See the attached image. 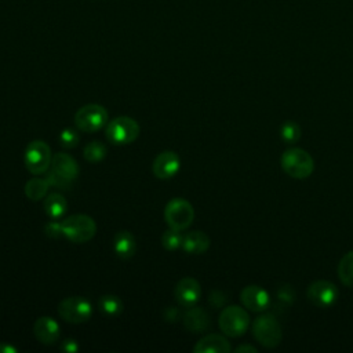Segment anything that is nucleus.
<instances>
[{
    "instance_id": "1",
    "label": "nucleus",
    "mask_w": 353,
    "mask_h": 353,
    "mask_svg": "<svg viewBox=\"0 0 353 353\" xmlns=\"http://www.w3.org/2000/svg\"><path fill=\"white\" fill-rule=\"evenodd\" d=\"M280 164L283 171L294 179H306L314 170V160L302 148H288L283 152Z\"/></svg>"
},
{
    "instance_id": "2",
    "label": "nucleus",
    "mask_w": 353,
    "mask_h": 353,
    "mask_svg": "<svg viewBox=\"0 0 353 353\" xmlns=\"http://www.w3.org/2000/svg\"><path fill=\"white\" fill-rule=\"evenodd\" d=\"M61 232L72 243H87L95 236L97 223L85 214H74L61 221Z\"/></svg>"
},
{
    "instance_id": "3",
    "label": "nucleus",
    "mask_w": 353,
    "mask_h": 353,
    "mask_svg": "<svg viewBox=\"0 0 353 353\" xmlns=\"http://www.w3.org/2000/svg\"><path fill=\"white\" fill-rule=\"evenodd\" d=\"M251 330L255 341L268 349L276 347L283 339L281 325L277 319L270 313H263L258 316L254 320Z\"/></svg>"
},
{
    "instance_id": "4",
    "label": "nucleus",
    "mask_w": 353,
    "mask_h": 353,
    "mask_svg": "<svg viewBox=\"0 0 353 353\" xmlns=\"http://www.w3.org/2000/svg\"><path fill=\"white\" fill-rule=\"evenodd\" d=\"M106 139L113 145L132 143L139 135V124L130 116H119L105 125Z\"/></svg>"
},
{
    "instance_id": "5",
    "label": "nucleus",
    "mask_w": 353,
    "mask_h": 353,
    "mask_svg": "<svg viewBox=\"0 0 353 353\" xmlns=\"http://www.w3.org/2000/svg\"><path fill=\"white\" fill-rule=\"evenodd\" d=\"M250 314L245 309L237 305H230L221 312L218 325L225 335L237 338L245 334L250 327Z\"/></svg>"
},
{
    "instance_id": "6",
    "label": "nucleus",
    "mask_w": 353,
    "mask_h": 353,
    "mask_svg": "<svg viewBox=\"0 0 353 353\" xmlns=\"http://www.w3.org/2000/svg\"><path fill=\"white\" fill-rule=\"evenodd\" d=\"M51 148L44 141H32L25 148L23 163L26 170L33 175L46 174L51 165Z\"/></svg>"
},
{
    "instance_id": "7",
    "label": "nucleus",
    "mask_w": 353,
    "mask_h": 353,
    "mask_svg": "<svg viewBox=\"0 0 353 353\" xmlns=\"http://www.w3.org/2000/svg\"><path fill=\"white\" fill-rule=\"evenodd\" d=\"M108 121L106 109L98 103H87L74 113V125L79 131L87 134L105 128Z\"/></svg>"
},
{
    "instance_id": "8",
    "label": "nucleus",
    "mask_w": 353,
    "mask_h": 353,
    "mask_svg": "<svg viewBox=\"0 0 353 353\" xmlns=\"http://www.w3.org/2000/svg\"><path fill=\"white\" fill-rule=\"evenodd\" d=\"M164 219L168 228L183 232L192 225L194 219V208L185 199H171L164 208Z\"/></svg>"
},
{
    "instance_id": "9",
    "label": "nucleus",
    "mask_w": 353,
    "mask_h": 353,
    "mask_svg": "<svg viewBox=\"0 0 353 353\" xmlns=\"http://www.w3.org/2000/svg\"><path fill=\"white\" fill-rule=\"evenodd\" d=\"M59 316L72 324L85 323L92 314V305L84 296H68L58 305Z\"/></svg>"
},
{
    "instance_id": "10",
    "label": "nucleus",
    "mask_w": 353,
    "mask_h": 353,
    "mask_svg": "<svg viewBox=\"0 0 353 353\" xmlns=\"http://www.w3.org/2000/svg\"><path fill=\"white\" fill-rule=\"evenodd\" d=\"M306 296L314 306L325 309L336 302L339 291L338 287L328 280H316L309 284L306 290Z\"/></svg>"
},
{
    "instance_id": "11",
    "label": "nucleus",
    "mask_w": 353,
    "mask_h": 353,
    "mask_svg": "<svg viewBox=\"0 0 353 353\" xmlns=\"http://www.w3.org/2000/svg\"><path fill=\"white\" fill-rule=\"evenodd\" d=\"M48 171L58 176L68 188H72L73 181L79 176V164L70 154L59 152L52 154Z\"/></svg>"
},
{
    "instance_id": "12",
    "label": "nucleus",
    "mask_w": 353,
    "mask_h": 353,
    "mask_svg": "<svg viewBox=\"0 0 353 353\" xmlns=\"http://www.w3.org/2000/svg\"><path fill=\"white\" fill-rule=\"evenodd\" d=\"M240 301H241V303L245 309L259 313V312H263L269 307L270 295L261 285L251 284V285H247L241 290Z\"/></svg>"
},
{
    "instance_id": "13",
    "label": "nucleus",
    "mask_w": 353,
    "mask_h": 353,
    "mask_svg": "<svg viewBox=\"0 0 353 353\" xmlns=\"http://www.w3.org/2000/svg\"><path fill=\"white\" fill-rule=\"evenodd\" d=\"M174 296L175 301L183 307L194 306L201 296L200 283L193 277L181 279L174 288Z\"/></svg>"
},
{
    "instance_id": "14",
    "label": "nucleus",
    "mask_w": 353,
    "mask_h": 353,
    "mask_svg": "<svg viewBox=\"0 0 353 353\" xmlns=\"http://www.w3.org/2000/svg\"><path fill=\"white\" fill-rule=\"evenodd\" d=\"M181 167L179 156L172 150H164L156 156L152 164V170L156 178L170 179L172 178Z\"/></svg>"
},
{
    "instance_id": "15",
    "label": "nucleus",
    "mask_w": 353,
    "mask_h": 353,
    "mask_svg": "<svg viewBox=\"0 0 353 353\" xmlns=\"http://www.w3.org/2000/svg\"><path fill=\"white\" fill-rule=\"evenodd\" d=\"M33 332L39 342L44 345H52L59 338L61 327L55 319L50 316H43L34 321Z\"/></svg>"
},
{
    "instance_id": "16",
    "label": "nucleus",
    "mask_w": 353,
    "mask_h": 353,
    "mask_svg": "<svg viewBox=\"0 0 353 353\" xmlns=\"http://www.w3.org/2000/svg\"><path fill=\"white\" fill-rule=\"evenodd\" d=\"M182 323L189 332L200 334V332H204L208 330L211 320H210L208 313L203 307L190 306L182 314Z\"/></svg>"
},
{
    "instance_id": "17",
    "label": "nucleus",
    "mask_w": 353,
    "mask_h": 353,
    "mask_svg": "<svg viewBox=\"0 0 353 353\" xmlns=\"http://www.w3.org/2000/svg\"><path fill=\"white\" fill-rule=\"evenodd\" d=\"M232 350L229 341L219 334L203 336L193 347L194 353H229Z\"/></svg>"
},
{
    "instance_id": "18",
    "label": "nucleus",
    "mask_w": 353,
    "mask_h": 353,
    "mask_svg": "<svg viewBox=\"0 0 353 353\" xmlns=\"http://www.w3.org/2000/svg\"><path fill=\"white\" fill-rule=\"evenodd\" d=\"M210 237L201 232V230H192L188 233H183L182 237V250L188 254H203L210 247Z\"/></svg>"
},
{
    "instance_id": "19",
    "label": "nucleus",
    "mask_w": 353,
    "mask_h": 353,
    "mask_svg": "<svg viewBox=\"0 0 353 353\" xmlns=\"http://www.w3.org/2000/svg\"><path fill=\"white\" fill-rule=\"evenodd\" d=\"M113 250L116 255L121 259L131 258L137 250V243L132 233L128 230L117 232L113 239Z\"/></svg>"
},
{
    "instance_id": "20",
    "label": "nucleus",
    "mask_w": 353,
    "mask_h": 353,
    "mask_svg": "<svg viewBox=\"0 0 353 353\" xmlns=\"http://www.w3.org/2000/svg\"><path fill=\"white\" fill-rule=\"evenodd\" d=\"M43 207H44L46 214L51 219H59L65 215V212L68 210V201L61 193H48L44 197Z\"/></svg>"
},
{
    "instance_id": "21",
    "label": "nucleus",
    "mask_w": 353,
    "mask_h": 353,
    "mask_svg": "<svg viewBox=\"0 0 353 353\" xmlns=\"http://www.w3.org/2000/svg\"><path fill=\"white\" fill-rule=\"evenodd\" d=\"M51 185L48 183V181L46 178H40V176H34L30 178L26 183H25V194L28 199L37 201L44 199L48 194V188Z\"/></svg>"
},
{
    "instance_id": "22",
    "label": "nucleus",
    "mask_w": 353,
    "mask_h": 353,
    "mask_svg": "<svg viewBox=\"0 0 353 353\" xmlns=\"http://www.w3.org/2000/svg\"><path fill=\"white\" fill-rule=\"evenodd\" d=\"M336 272L342 284L346 287H353V250L341 258Z\"/></svg>"
},
{
    "instance_id": "23",
    "label": "nucleus",
    "mask_w": 353,
    "mask_h": 353,
    "mask_svg": "<svg viewBox=\"0 0 353 353\" xmlns=\"http://www.w3.org/2000/svg\"><path fill=\"white\" fill-rule=\"evenodd\" d=\"M98 307L103 314L113 317V316H119L123 312V302L119 296L108 294V295H102L98 299Z\"/></svg>"
},
{
    "instance_id": "24",
    "label": "nucleus",
    "mask_w": 353,
    "mask_h": 353,
    "mask_svg": "<svg viewBox=\"0 0 353 353\" xmlns=\"http://www.w3.org/2000/svg\"><path fill=\"white\" fill-rule=\"evenodd\" d=\"M106 146L101 141H91L83 148V156L90 163L101 161L106 156Z\"/></svg>"
},
{
    "instance_id": "25",
    "label": "nucleus",
    "mask_w": 353,
    "mask_h": 353,
    "mask_svg": "<svg viewBox=\"0 0 353 353\" xmlns=\"http://www.w3.org/2000/svg\"><path fill=\"white\" fill-rule=\"evenodd\" d=\"M280 137L285 143H295L301 139V125L292 120H287L280 127Z\"/></svg>"
},
{
    "instance_id": "26",
    "label": "nucleus",
    "mask_w": 353,
    "mask_h": 353,
    "mask_svg": "<svg viewBox=\"0 0 353 353\" xmlns=\"http://www.w3.org/2000/svg\"><path fill=\"white\" fill-rule=\"evenodd\" d=\"M182 237H183V233L181 230L168 228L161 234V245L168 251H175L182 247Z\"/></svg>"
},
{
    "instance_id": "27",
    "label": "nucleus",
    "mask_w": 353,
    "mask_h": 353,
    "mask_svg": "<svg viewBox=\"0 0 353 353\" xmlns=\"http://www.w3.org/2000/svg\"><path fill=\"white\" fill-rule=\"evenodd\" d=\"M80 141V135L74 128H65L59 134V142L65 149L76 148Z\"/></svg>"
},
{
    "instance_id": "28",
    "label": "nucleus",
    "mask_w": 353,
    "mask_h": 353,
    "mask_svg": "<svg viewBox=\"0 0 353 353\" xmlns=\"http://www.w3.org/2000/svg\"><path fill=\"white\" fill-rule=\"evenodd\" d=\"M277 299L285 305H290L294 301V290L290 284H284L277 288Z\"/></svg>"
},
{
    "instance_id": "29",
    "label": "nucleus",
    "mask_w": 353,
    "mask_h": 353,
    "mask_svg": "<svg viewBox=\"0 0 353 353\" xmlns=\"http://www.w3.org/2000/svg\"><path fill=\"white\" fill-rule=\"evenodd\" d=\"M44 232L47 236L50 237H61L62 232H61V222H57V219L48 222L44 228Z\"/></svg>"
},
{
    "instance_id": "30",
    "label": "nucleus",
    "mask_w": 353,
    "mask_h": 353,
    "mask_svg": "<svg viewBox=\"0 0 353 353\" xmlns=\"http://www.w3.org/2000/svg\"><path fill=\"white\" fill-rule=\"evenodd\" d=\"M181 317V312L178 310V307H167L164 310V319L167 321H176Z\"/></svg>"
},
{
    "instance_id": "31",
    "label": "nucleus",
    "mask_w": 353,
    "mask_h": 353,
    "mask_svg": "<svg viewBox=\"0 0 353 353\" xmlns=\"http://www.w3.org/2000/svg\"><path fill=\"white\" fill-rule=\"evenodd\" d=\"M61 349L65 350V352H69V353H74V352L79 350V345L74 339H65L61 343Z\"/></svg>"
},
{
    "instance_id": "32",
    "label": "nucleus",
    "mask_w": 353,
    "mask_h": 353,
    "mask_svg": "<svg viewBox=\"0 0 353 353\" xmlns=\"http://www.w3.org/2000/svg\"><path fill=\"white\" fill-rule=\"evenodd\" d=\"M17 352H18V347H15L10 343L0 342V353H17Z\"/></svg>"
},
{
    "instance_id": "33",
    "label": "nucleus",
    "mask_w": 353,
    "mask_h": 353,
    "mask_svg": "<svg viewBox=\"0 0 353 353\" xmlns=\"http://www.w3.org/2000/svg\"><path fill=\"white\" fill-rule=\"evenodd\" d=\"M245 353V352H248V353H256V347H254V346H251V345H240V346H237L236 347V353Z\"/></svg>"
}]
</instances>
